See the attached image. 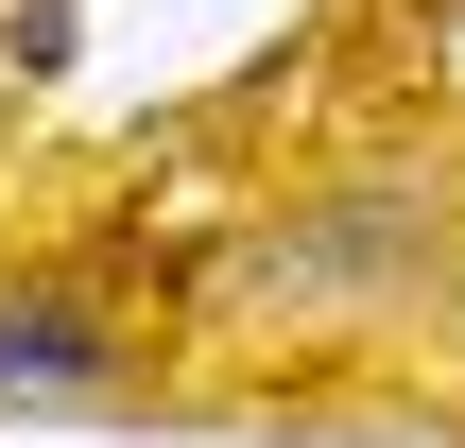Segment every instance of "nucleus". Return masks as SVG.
Returning <instances> with one entry per match:
<instances>
[{
  "mask_svg": "<svg viewBox=\"0 0 465 448\" xmlns=\"http://www.w3.org/2000/svg\"><path fill=\"white\" fill-rule=\"evenodd\" d=\"M465 294V173L449 155H362L293 207H259L224 259H207V328H259V345H362V328H431Z\"/></svg>",
  "mask_w": 465,
  "mask_h": 448,
  "instance_id": "f257e3e1",
  "label": "nucleus"
},
{
  "mask_svg": "<svg viewBox=\"0 0 465 448\" xmlns=\"http://www.w3.org/2000/svg\"><path fill=\"white\" fill-rule=\"evenodd\" d=\"M121 380H138L121 294H86L69 259L52 276H0V414H104Z\"/></svg>",
  "mask_w": 465,
  "mask_h": 448,
  "instance_id": "f03ea898",
  "label": "nucleus"
},
{
  "mask_svg": "<svg viewBox=\"0 0 465 448\" xmlns=\"http://www.w3.org/2000/svg\"><path fill=\"white\" fill-rule=\"evenodd\" d=\"M0 69L52 86V69H69V0H17V17H0Z\"/></svg>",
  "mask_w": 465,
  "mask_h": 448,
  "instance_id": "7ed1b4c3",
  "label": "nucleus"
}]
</instances>
